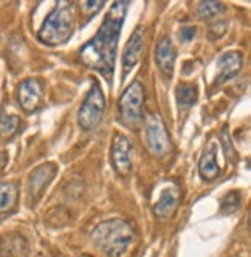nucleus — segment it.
Segmentation results:
<instances>
[{
	"instance_id": "22",
	"label": "nucleus",
	"mask_w": 251,
	"mask_h": 257,
	"mask_svg": "<svg viewBox=\"0 0 251 257\" xmlns=\"http://www.w3.org/2000/svg\"><path fill=\"white\" fill-rule=\"evenodd\" d=\"M102 5H104V2H93V0H90V2H84L82 4V10H87L88 13H96L98 10H101L102 8Z\"/></svg>"
},
{
	"instance_id": "12",
	"label": "nucleus",
	"mask_w": 251,
	"mask_h": 257,
	"mask_svg": "<svg viewBox=\"0 0 251 257\" xmlns=\"http://www.w3.org/2000/svg\"><path fill=\"white\" fill-rule=\"evenodd\" d=\"M141 48H143V30L138 27L134 34L131 36L129 42L126 44L124 53H122V70H124V75L128 73L137 65L138 59H140V54H141Z\"/></svg>"
},
{
	"instance_id": "8",
	"label": "nucleus",
	"mask_w": 251,
	"mask_h": 257,
	"mask_svg": "<svg viewBox=\"0 0 251 257\" xmlns=\"http://www.w3.org/2000/svg\"><path fill=\"white\" fill-rule=\"evenodd\" d=\"M58 172L56 164L53 163H45L42 166L36 168L30 177H28V195L31 200H38L44 191L47 189V186L53 181Z\"/></svg>"
},
{
	"instance_id": "16",
	"label": "nucleus",
	"mask_w": 251,
	"mask_h": 257,
	"mask_svg": "<svg viewBox=\"0 0 251 257\" xmlns=\"http://www.w3.org/2000/svg\"><path fill=\"white\" fill-rule=\"evenodd\" d=\"M17 188L14 183H0V215L10 212L17 203Z\"/></svg>"
},
{
	"instance_id": "3",
	"label": "nucleus",
	"mask_w": 251,
	"mask_h": 257,
	"mask_svg": "<svg viewBox=\"0 0 251 257\" xmlns=\"http://www.w3.org/2000/svg\"><path fill=\"white\" fill-rule=\"evenodd\" d=\"M71 33H73V13L70 7L62 4L48 14L38 33V38L47 45H61L70 39Z\"/></svg>"
},
{
	"instance_id": "20",
	"label": "nucleus",
	"mask_w": 251,
	"mask_h": 257,
	"mask_svg": "<svg viewBox=\"0 0 251 257\" xmlns=\"http://www.w3.org/2000/svg\"><path fill=\"white\" fill-rule=\"evenodd\" d=\"M239 203H240V197H239V194L237 192H231V194H228L225 198H223V201H222V211L223 212H234L236 209H237V206H239Z\"/></svg>"
},
{
	"instance_id": "14",
	"label": "nucleus",
	"mask_w": 251,
	"mask_h": 257,
	"mask_svg": "<svg viewBox=\"0 0 251 257\" xmlns=\"http://www.w3.org/2000/svg\"><path fill=\"white\" fill-rule=\"evenodd\" d=\"M178 205V189L177 188H166L160 194L158 201L154 205V212L160 218L169 217Z\"/></svg>"
},
{
	"instance_id": "6",
	"label": "nucleus",
	"mask_w": 251,
	"mask_h": 257,
	"mask_svg": "<svg viewBox=\"0 0 251 257\" xmlns=\"http://www.w3.org/2000/svg\"><path fill=\"white\" fill-rule=\"evenodd\" d=\"M146 141L149 151L157 157H165L171 152V140L166 132L165 122L160 115H149L146 119Z\"/></svg>"
},
{
	"instance_id": "10",
	"label": "nucleus",
	"mask_w": 251,
	"mask_h": 257,
	"mask_svg": "<svg viewBox=\"0 0 251 257\" xmlns=\"http://www.w3.org/2000/svg\"><path fill=\"white\" fill-rule=\"evenodd\" d=\"M28 240L19 232H10L0 238V257H28Z\"/></svg>"
},
{
	"instance_id": "1",
	"label": "nucleus",
	"mask_w": 251,
	"mask_h": 257,
	"mask_svg": "<svg viewBox=\"0 0 251 257\" xmlns=\"http://www.w3.org/2000/svg\"><path fill=\"white\" fill-rule=\"evenodd\" d=\"M128 8H129L128 0L115 2L110 7V11L104 19L98 34L90 42H87L79 53L81 61L87 67L102 73L109 81L112 79L113 75L118 39Z\"/></svg>"
},
{
	"instance_id": "11",
	"label": "nucleus",
	"mask_w": 251,
	"mask_h": 257,
	"mask_svg": "<svg viewBox=\"0 0 251 257\" xmlns=\"http://www.w3.org/2000/svg\"><path fill=\"white\" fill-rule=\"evenodd\" d=\"M243 58L239 51H226L217 61V68H219V76L216 79L217 84H223L229 79L234 78L242 68Z\"/></svg>"
},
{
	"instance_id": "9",
	"label": "nucleus",
	"mask_w": 251,
	"mask_h": 257,
	"mask_svg": "<svg viewBox=\"0 0 251 257\" xmlns=\"http://www.w3.org/2000/svg\"><path fill=\"white\" fill-rule=\"evenodd\" d=\"M17 96H19V104L21 107L28 113H33L34 110H38L42 98V84L38 79H25L19 85V91H17Z\"/></svg>"
},
{
	"instance_id": "13",
	"label": "nucleus",
	"mask_w": 251,
	"mask_h": 257,
	"mask_svg": "<svg viewBox=\"0 0 251 257\" xmlns=\"http://www.w3.org/2000/svg\"><path fill=\"white\" fill-rule=\"evenodd\" d=\"M155 58H157V64H158V68L161 70V73H163L166 78H171L174 73V64H175L177 53H175L172 42L168 38H163L160 41V44L157 47Z\"/></svg>"
},
{
	"instance_id": "4",
	"label": "nucleus",
	"mask_w": 251,
	"mask_h": 257,
	"mask_svg": "<svg viewBox=\"0 0 251 257\" xmlns=\"http://www.w3.org/2000/svg\"><path fill=\"white\" fill-rule=\"evenodd\" d=\"M143 105H145V88L140 81H134L119 99L121 119L129 127H137L143 121Z\"/></svg>"
},
{
	"instance_id": "15",
	"label": "nucleus",
	"mask_w": 251,
	"mask_h": 257,
	"mask_svg": "<svg viewBox=\"0 0 251 257\" xmlns=\"http://www.w3.org/2000/svg\"><path fill=\"white\" fill-rule=\"evenodd\" d=\"M199 172L202 175L203 180H214L220 175V168L217 164V160H216V146L211 144L209 148L205 149L202 158H200V163H199Z\"/></svg>"
},
{
	"instance_id": "23",
	"label": "nucleus",
	"mask_w": 251,
	"mask_h": 257,
	"mask_svg": "<svg viewBox=\"0 0 251 257\" xmlns=\"http://www.w3.org/2000/svg\"><path fill=\"white\" fill-rule=\"evenodd\" d=\"M180 36H182V39L185 42H189L191 39H194V36H195V27H183L182 31H180Z\"/></svg>"
},
{
	"instance_id": "21",
	"label": "nucleus",
	"mask_w": 251,
	"mask_h": 257,
	"mask_svg": "<svg viewBox=\"0 0 251 257\" xmlns=\"http://www.w3.org/2000/svg\"><path fill=\"white\" fill-rule=\"evenodd\" d=\"M225 31H226V24H223V22H220V24H214V25H211L209 27V38L212 39V41H216V39H220L222 36L225 34Z\"/></svg>"
},
{
	"instance_id": "19",
	"label": "nucleus",
	"mask_w": 251,
	"mask_h": 257,
	"mask_svg": "<svg viewBox=\"0 0 251 257\" xmlns=\"http://www.w3.org/2000/svg\"><path fill=\"white\" fill-rule=\"evenodd\" d=\"M225 7L220 2H202L197 7V14L202 19H212V17L219 16Z\"/></svg>"
},
{
	"instance_id": "7",
	"label": "nucleus",
	"mask_w": 251,
	"mask_h": 257,
	"mask_svg": "<svg viewBox=\"0 0 251 257\" xmlns=\"http://www.w3.org/2000/svg\"><path fill=\"white\" fill-rule=\"evenodd\" d=\"M132 143L124 135H115L112 141V164L121 177H128L132 172Z\"/></svg>"
},
{
	"instance_id": "5",
	"label": "nucleus",
	"mask_w": 251,
	"mask_h": 257,
	"mask_svg": "<svg viewBox=\"0 0 251 257\" xmlns=\"http://www.w3.org/2000/svg\"><path fill=\"white\" fill-rule=\"evenodd\" d=\"M104 108H105V98H104V93L99 84L95 81L79 108V113H78L79 125L84 131H92V128H95L102 119Z\"/></svg>"
},
{
	"instance_id": "2",
	"label": "nucleus",
	"mask_w": 251,
	"mask_h": 257,
	"mask_svg": "<svg viewBox=\"0 0 251 257\" xmlns=\"http://www.w3.org/2000/svg\"><path fill=\"white\" fill-rule=\"evenodd\" d=\"M92 238L95 245L109 257H126L135 243L137 231L128 220L110 218L95 228Z\"/></svg>"
},
{
	"instance_id": "18",
	"label": "nucleus",
	"mask_w": 251,
	"mask_h": 257,
	"mask_svg": "<svg viewBox=\"0 0 251 257\" xmlns=\"http://www.w3.org/2000/svg\"><path fill=\"white\" fill-rule=\"evenodd\" d=\"M175 96H177L178 104L182 107H191L197 101V88H195V85L180 84L175 90Z\"/></svg>"
},
{
	"instance_id": "17",
	"label": "nucleus",
	"mask_w": 251,
	"mask_h": 257,
	"mask_svg": "<svg viewBox=\"0 0 251 257\" xmlns=\"http://www.w3.org/2000/svg\"><path fill=\"white\" fill-rule=\"evenodd\" d=\"M21 125V119L13 113H2L0 115V137L10 138L13 137Z\"/></svg>"
}]
</instances>
